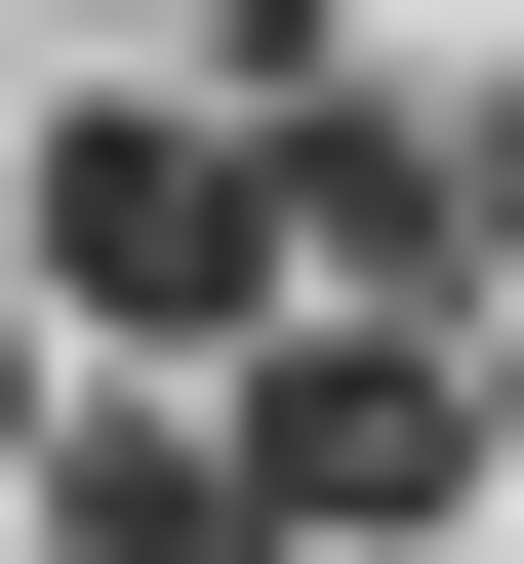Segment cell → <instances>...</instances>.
<instances>
[{"label": "cell", "instance_id": "obj_6", "mask_svg": "<svg viewBox=\"0 0 524 564\" xmlns=\"http://www.w3.org/2000/svg\"><path fill=\"white\" fill-rule=\"evenodd\" d=\"M243 82H363V0H243Z\"/></svg>", "mask_w": 524, "mask_h": 564}, {"label": "cell", "instance_id": "obj_4", "mask_svg": "<svg viewBox=\"0 0 524 564\" xmlns=\"http://www.w3.org/2000/svg\"><path fill=\"white\" fill-rule=\"evenodd\" d=\"M0 524H41V564H282V484H243V403H202V364H121V403H41Z\"/></svg>", "mask_w": 524, "mask_h": 564}, {"label": "cell", "instance_id": "obj_5", "mask_svg": "<svg viewBox=\"0 0 524 564\" xmlns=\"http://www.w3.org/2000/svg\"><path fill=\"white\" fill-rule=\"evenodd\" d=\"M41 403H82V364H41V282H0V484H41Z\"/></svg>", "mask_w": 524, "mask_h": 564}, {"label": "cell", "instance_id": "obj_7", "mask_svg": "<svg viewBox=\"0 0 524 564\" xmlns=\"http://www.w3.org/2000/svg\"><path fill=\"white\" fill-rule=\"evenodd\" d=\"M484 484H524V364H484Z\"/></svg>", "mask_w": 524, "mask_h": 564}, {"label": "cell", "instance_id": "obj_1", "mask_svg": "<svg viewBox=\"0 0 524 564\" xmlns=\"http://www.w3.org/2000/svg\"><path fill=\"white\" fill-rule=\"evenodd\" d=\"M0 282H41V323H121V364H243L323 242H282V121H243V82H82L41 162H0Z\"/></svg>", "mask_w": 524, "mask_h": 564}, {"label": "cell", "instance_id": "obj_3", "mask_svg": "<svg viewBox=\"0 0 524 564\" xmlns=\"http://www.w3.org/2000/svg\"><path fill=\"white\" fill-rule=\"evenodd\" d=\"M243 121H282V242H323L363 323L524 282V82H443V121H363V82H243Z\"/></svg>", "mask_w": 524, "mask_h": 564}, {"label": "cell", "instance_id": "obj_2", "mask_svg": "<svg viewBox=\"0 0 524 564\" xmlns=\"http://www.w3.org/2000/svg\"><path fill=\"white\" fill-rule=\"evenodd\" d=\"M202 403H243L282 564H443V524H484V364H443V323H363V282H282V323H243Z\"/></svg>", "mask_w": 524, "mask_h": 564}]
</instances>
